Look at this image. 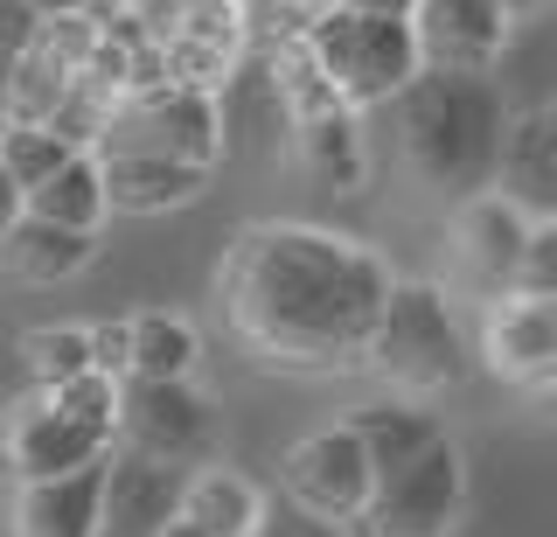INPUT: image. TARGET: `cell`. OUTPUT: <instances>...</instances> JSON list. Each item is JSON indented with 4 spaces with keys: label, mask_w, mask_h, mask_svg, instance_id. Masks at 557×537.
Listing matches in <instances>:
<instances>
[{
    "label": "cell",
    "mask_w": 557,
    "mask_h": 537,
    "mask_svg": "<svg viewBox=\"0 0 557 537\" xmlns=\"http://www.w3.org/2000/svg\"><path fill=\"white\" fill-rule=\"evenodd\" d=\"M237 22H244V49H293L307 42L313 22H327V14L342 8V0H231Z\"/></svg>",
    "instance_id": "7402d4cb"
},
{
    "label": "cell",
    "mask_w": 557,
    "mask_h": 537,
    "mask_svg": "<svg viewBox=\"0 0 557 537\" xmlns=\"http://www.w3.org/2000/svg\"><path fill=\"white\" fill-rule=\"evenodd\" d=\"M522 237H530V217L516 210L509 196L481 188L453 210V272L481 293V301H502L516 286V258H522Z\"/></svg>",
    "instance_id": "8fae6325"
},
{
    "label": "cell",
    "mask_w": 557,
    "mask_h": 537,
    "mask_svg": "<svg viewBox=\"0 0 557 537\" xmlns=\"http://www.w3.org/2000/svg\"><path fill=\"white\" fill-rule=\"evenodd\" d=\"M467 475H460V447L432 440L418 461L376 475L370 510H362V530L370 537H446L453 516H460Z\"/></svg>",
    "instance_id": "52a82bcc"
},
{
    "label": "cell",
    "mask_w": 557,
    "mask_h": 537,
    "mask_svg": "<svg viewBox=\"0 0 557 537\" xmlns=\"http://www.w3.org/2000/svg\"><path fill=\"white\" fill-rule=\"evenodd\" d=\"M196 370V328L182 315H133V377L174 385Z\"/></svg>",
    "instance_id": "603a6c76"
},
{
    "label": "cell",
    "mask_w": 557,
    "mask_h": 537,
    "mask_svg": "<svg viewBox=\"0 0 557 537\" xmlns=\"http://www.w3.org/2000/svg\"><path fill=\"white\" fill-rule=\"evenodd\" d=\"M293 147H300V168L327 188V196H356V182H362V133H356V112H327V119L293 126Z\"/></svg>",
    "instance_id": "44dd1931"
},
{
    "label": "cell",
    "mask_w": 557,
    "mask_h": 537,
    "mask_svg": "<svg viewBox=\"0 0 557 537\" xmlns=\"http://www.w3.org/2000/svg\"><path fill=\"white\" fill-rule=\"evenodd\" d=\"M77 161V147H63L57 133L49 126H0V168H8L14 175V188H42L49 175H57V168H70Z\"/></svg>",
    "instance_id": "d4e9b609"
},
{
    "label": "cell",
    "mask_w": 557,
    "mask_h": 537,
    "mask_svg": "<svg viewBox=\"0 0 557 537\" xmlns=\"http://www.w3.org/2000/svg\"><path fill=\"white\" fill-rule=\"evenodd\" d=\"M278 481H286V502H300L307 516H321V524H362V510H370V489H376V467L362 454V440L348 426H327V432H307L300 447L286 454L278 467Z\"/></svg>",
    "instance_id": "ba28073f"
},
{
    "label": "cell",
    "mask_w": 557,
    "mask_h": 537,
    "mask_svg": "<svg viewBox=\"0 0 557 537\" xmlns=\"http://www.w3.org/2000/svg\"><path fill=\"white\" fill-rule=\"evenodd\" d=\"M362 363L383 385H397L411 398L453 391L467 377V342H460V321H453L446 293L432 280H391V301H383V321H376Z\"/></svg>",
    "instance_id": "3957f363"
},
{
    "label": "cell",
    "mask_w": 557,
    "mask_h": 537,
    "mask_svg": "<svg viewBox=\"0 0 557 537\" xmlns=\"http://www.w3.org/2000/svg\"><path fill=\"white\" fill-rule=\"evenodd\" d=\"M258 510H265V496H258L244 475H231V467H196L188 489H182V516L202 537H251Z\"/></svg>",
    "instance_id": "d6986e66"
},
{
    "label": "cell",
    "mask_w": 557,
    "mask_h": 537,
    "mask_svg": "<svg viewBox=\"0 0 557 537\" xmlns=\"http://www.w3.org/2000/svg\"><path fill=\"white\" fill-rule=\"evenodd\" d=\"M495 8H502V14H509V22H516V14H536V8H544V0H495Z\"/></svg>",
    "instance_id": "1f68e13d"
},
{
    "label": "cell",
    "mask_w": 557,
    "mask_h": 537,
    "mask_svg": "<svg viewBox=\"0 0 557 537\" xmlns=\"http://www.w3.org/2000/svg\"><path fill=\"white\" fill-rule=\"evenodd\" d=\"M104 175H98V154H77L70 168H57L42 188H28L22 196V217H42V223H63V231H84V237H98V223H104Z\"/></svg>",
    "instance_id": "ffe728a7"
},
{
    "label": "cell",
    "mask_w": 557,
    "mask_h": 537,
    "mask_svg": "<svg viewBox=\"0 0 557 537\" xmlns=\"http://www.w3.org/2000/svg\"><path fill=\"white\" fill-rule=\"evenodd\" d=\"M98 175H104V203L112 210H182V203L202 196V168L182 161H139V154H98Z\"/></svg>",
    "instance_id": "2e32d148"
},
{
    "label": "cell",
    "mask_w": 557,
    "mask_h": 537,
    "mask_svg": "<svg viewBox=\"0 0 557 537\" xmlns=\"http://www.w3.org/2000/svg\"><path fill=\"white\" fill-rule=\"evenodd\" d=\"M22 370L35 391H57L91 370V328H28L22 335Z\"/></svg>",
    "instance_id": "cb8c5ba5"
},
{
    "label": "cell",
    "mask_w": 557,
    "mask_h": 537,
    "mask_svg": "<svg viewBox=\"0 0 557 537\" xmlns=\"http://www.w3.org/2000/svg\"><path fill=\"white\" fill-rule=\"evenodd\" d=\"M391 301L370 245L313 223H251L223 258V315L278 370H356Z\"/></svg>",
    "instance_id": "6da1fadb"
},
{
    "label": "cell",
    "mask_w": 557,
    "mask_h": 537,
    "mask_svg": "<svg viewBox=\"0 0 557 537\" xmlns=\"http://www.w3.org/2000/svg\"><path fill=\"white\" fill-rule=\"evenodd\" d=\"M112 454V432L70 419V412L49 405V391H35L22 412L8 419V461L22 481H49V475H70V467H91Z\"/></svg>",
    "instance_id": "4fadbf2b"
},
{
    "label": "cell",
    "mask_w": 557,
    "mask_h": 537,
    "mask_svg": "<svg viewBox=\"0 0 557 537\" xmlns=\"http://www.w3.org/2000/svg\"><path fill=\"white\" fill-rule=\"evenodd\" d=\"M342 8H356V14H397V22H411L418 0H342Z\"/></svg>",
    "instance_id": "4dcf8cb0"
},
{
    "label": "cell",
    "mask_w": 557,
    "mask_h": 537,
    "mask_svg": "<svg viewBox=\"0 0 557 537\" xmlns=\"http://www.w3.org/2000/svg\"><path fill=\"white\" fill-rule=\"evenodd\" d=\"M112 440L139 461L188 467V475H196V461L209 454V440H216V405H209V391H196L188 377H174V385L126 377V385H119V432Z\"/></svg>",
    "instance_id": "8992f818"
},
{
    "label": "cell",
    "mask_w": 557,
    "mask_h": 537,
    "mask_svg": "<svg viewBox=\"0 0 557 537\" xmlns=\"http://www.w3.org/2000/svg\"><path fill=\"white\" fill-rule=\"evenodd\" d=\"M188 467H161L119 447L104 461V502H98V537H161L182 516Z\"/></svg>",
    "instance_id": "7c38bea8"
},
{
    "label": "cell",
    "mask_w": 557,
    "mask_h": 537,
    "mask_svg": "<svg viewBox=\"0 0 557 537\" xmlns=\"http://www.w3.org/2000/svg\"><path fill=\"white\" fill-rule=\"evenodd\" d=\"M104 461L70 467V475H49V481H22V496H14V537H98Z\"/></svg>",
    "instance_id": "9a60e30c"
},
{
    "label": "cell",
    "mask_w": 557,
    "mask_h": 537,
    "mask_svg": "<svg viewBox=\"0 0 557 537\" xmlns=\"http://www.w3.org/2000/svg\"><path fill=\"white\" fill-rule=\"evenodd\" d=\"M14 223H22V188H14V175L0 168V237H8Z\"/></svg>",
    "instance_id": "f1b7e54d"
},
{
    "label": "cell",
    "mask_w": 557,
    "mask_h": 537,
    "mask_svg": "<svg viewBox=\"0 0 557 537\" xmlns=\"http://www.w3.org/2000/svg\"><path fill=\"white\" fill-rule=\"evenodd\" d=\"M251 537H342L335 524H321V516H307L300 502L286 496H265V510H258V530Z\"/></svg>",
    "instance_id": "83f0119b"
},
{
    "label": "cell",
    "mask_w": 557,
    "mask_h": 537,
    "mask_svg": "<svg viewBox=\"0 0 557 537\" xmlns=\"http://www.w3.org/2000/svg\"><path fill=\"white\" fill-rule=\"evenodd\" d=\"M342 426L362 440V454H370V467H376V475H391V467L418 461L432 440H446V432H440V419H432L425 405H411V398H383V405H362V412H348Z\"/></svg>",
    "instance_id": "ac0fdd59"
},
{
    "label": "cell",
    "mask_w": 557,
    "mask_h": 537,
    "mask_svg": "<svg viewBox=\"0 0 557 537\" xmlns=\"http://www.w3.org/2000/svg\"><path fill=\"white\" fill-rule=\"evenodd\" d=\"M495 196H509L530 223L557 217V133L544 112H522L502 133V161H495Z\"/></svg>",
    "instance_id": "5bb4252c"
},
{
    "label": "cell",
    "mask_w": 557,
    "mask_h": 537,
    "mask_svg": "<svg viewBox=\"0 0 557 537\" xmlns=\"http://www.w3.org/2000/svg\"><path fill=\"white\" fill-rule=\"evenodd\" d=\"M481 356L516 391H557V301H530V293L487 301Z\"/></svg>",
    "instance_id": "30bf717a"
},
{
    "label": "cell",
    "mask_w": 557,
    "mask_h": 537,
    "mask_svg": "<svg viewBox=\"0 0 557 537\" xmlns=\"http://www.w3.org/2000/svg\"><path fill=\"white\" fill-rule=\"evenodd\" d=\"M391 106H397L405 161L425 188H440L446 203H467V196H481V188H495L509 106H502V91L487 77L418 71Z\"/></svg>",
    "instance_id": "7a4b0ae2"
},
{
    "label": "cell",
    "mask_w": 557,
    "mask_h": 537,
    "mask_svg": "<svg viewBox=\"0 0 557 537\" xmlns=\"http://www.w3.org/2000/svg\"><path fill=\"white\" fill-rule=\"evenodd\" d=\"M91 8H98V0H91ZM104 8H133V0H104Z\"/></svg>",
    "instance_id": "836d02e7"
},
{
    "label": "cell",
    "mask_w": 557,
    "mask_h": 537,
    "mask_svg": "<svg viewBox=\"0 0 557 537\" xmlns=\"http://www.w3.org/2000/svg\"><path fill=\"white\" fill-rule=\"evenodd\" d=\"M307 57L321 63V77L335 84V98H342L348 112H362V106H391V98L418 77L411 22H397V14H356V8H335L327 22H313V28H307Z\"/></svg>",
    "instance_id": "277c9868"
},
{
    "label": "cell",
    "mask_w": 557,
    "mask_h": 537,
    "mask_svg": "<svg viewBox=\"0 0 557 537\" xmlns=\"http://www.w3.org/2000/svg\"><path fill=\"white\" fill-rule=\"evenodd\" d=\"M35 22H63V14H91V0H22Z\"/></svg>",
    "instance_id": "f546056e"
},
{
    "label": "cell",
    "mask_w": 557,
    "mask_h": 537,
    "mask_svg": "<svg viewBox=\"0 0 557 537\" xmlns=\"http://www.w3.org/2000/svg\"><path fill=\"white\" fill-rule=\"evenodd\" d=\"M91 237L84 231H63V223H42V217H22L8 237H0V266L14 272L22 286H57V280H77L91 266Z\"/></svg>",
    "instance_id": "e0dca14e"
},
{
    "label": "cell",
    "mask_w": 557,
    "mask_h": 537,
    "mask_svg": "<svg viewBox=\"0 0 557 537\" xmlns=\"http://www.w3.org/2000/svg\"><path fill=\"white\" fill-rule=\"evenodd\" d=\"M161 537H202V530H196V524H188V516H174V524H168Z\"/></svg>",
    "instance_id": "d6a6232c"
},
{
    "label": "cell",
    "mask_w": 557,
    "mask_h": 537,
    "mask_svg": "<svg viewBox=\"0 0 557 537\" xmlns=\"http://www.w3.org/2000/svg\"><path fill=\"white\" fill-rule=\"evenodd\" d=\"M411 42H418V71L487 77V63L509 42V14H502L495 0H418Z\"/></svg>",
    "instance_id": "9c48e42d"
},
{
    "label": "cell",
    "mask_w": 557,
    "mask_h": 537,
    "mask_svg": "<svg viewBox=\"0 0 557 537\" xmlns=\"http://www.w3.org/2000/svg\"><path fill=\"white\" fill-rule=\"evenodd\" d=\"M91 370L112 377V385L133 377V321H98L91 328Z\"/></svg>",
    "instance_id": "4316f807"
},
{
    "label": "cell",
    "mask_w": 557,
    "mask_h": 537,
    "mask_svg": "<svg viewBox=\"0 0 557 537\" xmlns=\"http://www.w3.org/2000/svg\"><path fill=\"white\" fill-rule=\"evenodd\" d=\"M509 293L557 301V217H550V223H530V237H522V258H516V286H509Z\"/></svg>",
    "instance_id": "484cf974"
},
{
    "label": "cell",
    "mask_w": 557,
    "mask_h": 537,
    "mask_svg": "<svg viewBox=\"0 0 557 537\" xmlns=\"http://www.w3.org/2000/svg\"><path fill=\"white\" fill-rule=\"evenodd\" d=\"M91 154H139V161H182L202 168L216 161V98L209 91H182V84H161V91H133L104 112V133Z\"/></svg>",
    "instance_id": "5b68a950"
}]
</instances>
